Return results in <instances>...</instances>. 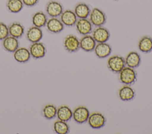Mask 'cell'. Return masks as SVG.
Returning a JSON list of instances; mask_svg holds the SVG:
<instances>
[{
    "label": "cell",
    "mask_w": 152,
    "mask_h": 134,
    "mask_svg": "<svg viewBox=\"0 0 152 134\" xmlns=\"http://www.w3.org/2000/svg\"><path fill=\"white\" fill-rule=\"evenodd\" d=\"M137 76V72L134 68L125 66L119 73V80L125 85H131L136 81Z\"/></svg>",
    "instance_id": "6da1fadb"
},
{
    "label": "cell",
    "mask_w": 152,
    "mask_h": 134,
    "mask_svg": "<svg viewBox=\"0 0 152 134\" xmlns=\"http://www.w3.org/2000/svg\"><path fill=\"white\" fill-rule=\"evenodd\" d=\"M108 68L115 73H119L126 66L125 58L119 55L110 57L107 61Z\"/></svg>",
    "instance_id": "7a4b0ae2"
},
{
    "label": "cell",
    "mask_w": 152,
    "mask_h": 134,
    "mask_svg": "<svg viewBox=\"0 0 152 134\" xmlns=\"http://www.w3.org/2000/svg\"><path fill=\"white\" fill-rule=\"evenodd\" d=\"M88 17L92 25L95 27L103 26L107 19L105 13L97 8H94L91 10Z\"/></svg>",
    "instance_id": "3957f363"
},
{
    "label": "cell",
    "mask_w": 152,
    "mask_h": 134,
    "mask_svg": "<svg viewBox=\"0 0 152 134\" xmlns=\"http://www.w3.org/2000/svg\"><path fill=\"white\" fill-rule=\"evenodd\" d=\"M64 47L69 53L77 52L80 48V40L75 35L69 34L64 40Z\"/></svg>",
    "instance_id": "277c9868"
},
{
    "label": "cell",
    "mask_w": 152,
    "mask_h": 134,
    "mask_svg": "<svg viewBox=\"0 0 152 134\" xmlns=\"http://www.w3.org/2000/svg\"><path fill=\"white\" fill-rule=\"evenodd\" d=\"M87 122L91 128L93 129H99L104 126L106 119L102 113L100 112H94L90 114Z\"/></svg>",
    "instance_id": "5b68a950"
},
{
    "label": "cell",
    "mask_w": 152,
    "mask_h": 134,
    "mask_svg": "<svg viewBox=\"0 0 152 134\" xmlns=\"http://www.w3.org/2000/svg\"><path fill=\"white\" fill-rule=\"evenodd\" d=\"M90 116L88 109L83 106L76 107L72 112V118L77 123H83L87 121Z\"/></svg>",
    "instance_id": "8992f818"
},
{
    "label": "cell",
    "mask_w": 152,
    "mask_h": 134,
    "mask_svg": "<svg viewBox=\"0 0 152 134\" xmlns=\"http://www.w3.org/2000/svg\"><path fill=\"white\" fill-rule=\"evenodd\" d=\"M75 25L77 32L82 35L90 34L93 31V25L87 18H78Z\"/></svg>",
    "instance_id": "52a82bcc"
},
{
    "label": "cell",
    "mask_w": 152,
    "mask_h": 134,
    "mask_svg": "<svg viewBox=\"0 0 152 134\" xmlns=\"http://www.w3.org/2000/svg\"><path fill=\"white\" fill-rule=\"evenodd\" d=\"M92 37L96 43H106L110 37V32L105 27L103 26L96 27L92 31Z\"/></svg>",
    "instance_id": "ba28073f"
},
{
    "label": "cell",
    "mask_w": 152,
    "mask_h": 134,
    "mask_svg": "<svg viewBox=\"0 0 152 134\" xmlns=\"http://www.w3.org/2000/svg\"><path fill=\"white\" fill-rule=\"evenodd\" d=\"M62 4L56 1H50L46 6V11L50 17H58L63 12Z\"/></svg>",
    "instance_id": "9c48e42d"
},
{
    "label": "cell",
    "mask_w": 152,
    "mask_h": 134,
    "mask_svg": "<svg viewBox=\"0 0 152 134\" xmlns=\"http://www.w3.org/2000/svg\"><path fill=\"white\" fill-rule=\"evenodd\" d=\"M29 51L31 56L35 59H39L43 57L46 52L45 45L40 42L32 43L29 47Z\"/></svg>",
    "instance_id": "30bf717a"
},
{
    "label": "cell",
    "mask_w": 152,
    "mask_h": 134,
    "mask_svg": "<svg viewBox=\"0 0 152 134\" xmlns=\"http://www.w3.org/2000/svg\"><path fill=\"white\" fill-rule=\"evenodd\" d=\"M77 18L74 11L71 9L63 11L60 15V20L64 25L67 27L74 26L78 19Z\"/></svg>",
    "instance_id": "8fae6325"
},
{
    "label": "cell",
    "mask_w": 152,
    "mask_h": 134,
    "mask_svg": "<svg viewBox=\"0 0 152 134\" xmlns=\"http://www.w3.org/2000/svg\"><path fill=\"white\" fill-rule=\"evenodd\" d=\"M96 42L90 34L83 35L80 40V47L83 51L90 52L94 50Z\"/></svg>",
    "instance_id": "7c38bea8"
},
{
    "label": "cell",
    "mask_w": 152,
    "mask_h": 134,
    "mask_svg": "<svg viewBox=\"0 0 152 134\" xmlns=\"http://www.w3.org/2000/svg\"><path fill=\"white\" fill-rule=\"evenodd\" d=\"M47 30L52 33H59L64 28V25L57 17H51L48 19L46 24Z\"/></svg>",
    "instance_id": "4fadbf2b"
},
{
    "label": "cell",
    "mask_w": 152,
    "mask_h": 134,
    "mask_svg": "<svg viewBox=\"0 0 152 134\" xmlns=\"http://www.w3.org/2000/svg\"><path fill=\"white\" fill-rule=\"evenodd\" d=\"M96 55L100 58H104L108 57L112 53L110 45L106 43H97L94 49Z\"/></svg>",
    "instance_id": "5bb4252c"
},
{
    "label": "cell",
    "mask_w": 152,
    "mask_h": 134,
    "mask_svg": "<svg viewBox=\"0 0 152 134\" xmlns=\"http://www.w3.org/2000/svg\"><path fill=\"white\" fill-rule=\"evenodd\" d=\"M26 37L31 43L40 41L43 37V32L41 28L34 25L30 27L27 31Z\"/></svg>",
    "instance_id": "9a60e30c"
},
{
    "label": "cell",
    "mask_w": 152,
    "mask_h": 134,
    "mask_svg": "<svg viewBox=\"0 0 152 134\" xmlns=\"http://www.w3.org/2000/svg\"><path fill=\"white\" fill-rule=\"evenodd\" d=\"M118 96L122 101H129L134 98L135 92L129 85H125L119 89Z\"/></svg>",
    "instance_id": "2e32d148"
},
{
    "label": "cell",
    "mask_w": 152,
    "mask_h": 134,
    "mask_svg": "<svg viewBox=\"0 0 152 134\" xmlns=\"http://www.w3.org/2000/svg\"><path fill=\"white\" fill-rule=\"evenodd\" d=\"M4 48L8 52H14L19 47L18 38L8 35L2 40Z\"/></svg>",
    "instance_id": "e0dca14e"
},
{
    "label": "cell",
    "mask_w": 152,
    "mask_h": 134,
    "mask_svg": "<svg viewBox=\"0 0 152 134\" xmlns=\"http://www.w3.org/2000/svg\"><path fill=\"white\" fill-rule=\"evenodd\" d=\"M126 66L132 68L138 67L141 63V57L136 51L129 52L125 58Z\"/></svg>",
    "instance_id": "ac0fdd59"
},
{
    "label": "cell",
    "mask_w": 152,
    "mask_h": 134,
    "mask_svg": "<svg viewBox=\"0 0 152 134\" xmlns=\"http://www.w3.org/2000/svg\"><path fill=\"white\" fill-rule=\"evenodd\" d=\"M74 11L77 18H87L89 17L91 9L88 5L84 2H80L75 5Z\"/></svg>",
    "instance_id": "d6986e66"
},
{
    "label": "cell",
    "mask_w": 152,
    "mask_h": 134,
    "mask_svg": "<svg viewBox=\"0 0 152 134\" xmlns=\"http://www.w3.org/2000/svg\"><path fill=\"white\" fill-rule=\"evenodd\" d=\"M30 56L31 55L29 50L26 47L18 48L14 52V58L19 63H26L28 61Z\"/></svg>",
    "instance_id": "ffe728a7"
},
{
    "label": "cell",
    "mask_w": 152,
    "mask_h": 134,
    "mask_svg": "<svg viewBox=\"0 0 152 134\" xmlns=\"http://www.w3.org/2000/svg\"><path fill=\"white\" fill-rule=\"evenodd\" d=\"M56 116L59 120L68 122L72 117V111L66 105H62L57 109Z\"/></svg>",
    "instance_id": "44dd1931"
},
{
    "label": "cell",
    "mask_w": 152,
    "mask_h": 134,
    "mask_svg": "<svg viewBox=\"0 0 152 134\" xmlns=\"http://www.w3.org/2000/svg\"><path fill=\"white\" fill-rule=\"evenodd\" d=\"M9 35L15 38H21L24 32V27L20 22H14L8 26Z\"/></svg>",
    "instance_id": "7402d4cb"
},
{
    "label": "cell",
    "mask_w": 152,
    "mask_h": 134,
    "mask_svg": "<svg viewBox=\"0 0 152 134\" xmlns=\"http://www.w3.org/2000/svg\"><path fill=\"white\" fill-rule=\"evenodd\" d=\"M138 49L142 53H148L152 51V38L150 36H143L138 41Z\"/></svg>",
    "instance_id": "603a6c76"
},
{
    "label": "cell",
    "mask_w": 152,
    "mask_h": 134,
    "mask_svg": "<svg viewBox=\"0 0 152 134\" xmlns=\"http://www.w3.org/2000/svg\"><path fill=\"white\" fill-rule=\"evenodd\" d=\"M31 21L34 26L42 28L46 26L48 18L44 12L42 11H38L33 14Z\"/></svg>",
    "instance_id": "cb8c5ba5"
},
{
    "label": "cell",
    "mask_w": 152,
    "mask_h": 134,
    "mask_svg": "<svg viewBox=\"0 0 152 134\" xmlns=\"http://www.w3.org/2000/svg\"><path fill=\"white\" fill-rule=\"evenodd\" d=\"M22 0H8L7 2V8L12 13H18L23 8Z\"/></svg>",
    "instance_id": "d4e9b609"
},
{
    "label": "cell",
    "mask_w": 152,
    "mask_h": 134,
    "mask_svg": "<svg viewBox=\"0 0 152 134\" xmlns=\"http://www.w3.org/2000/svg\"><path fill=\"white\" fill-rule=\"evenodd\" d=\"M53 129L58 134H66L69 132V127L66 122L59 119L54 122Z\"/></svg>",
    "instance_id": "484cf974"
},
{
    "label": "cell",
    "mask_w": 152,
    "mask_h": 134,
    "mask_svg": "<svg viewBox=\"0 0 152 134\" xmlns=\"http://www.w3.org/2000/svg\"><path fill=\"white\" fill-rule=\"evenodd\" d=\"M57 109L56 106L52 104H46L42 110L43 116L47 119H52L56 116Z\"/></svg>",
    "instance_id": "4316f807"
},
{
    "label": "cell",
    "mask_w": 152,
    "mask_h": 134,
    "mask_svg": "<svg viewBox=\"0 0 152 134\" xmlns=\"http://www.w3.org/2000/svg\"><path fill=\"white\" fill-rule=\"evenodd\" d=\"M9 35L8 27L4 22H0V40H3Z\"/></svg>",
    "instance_id": "83f0119b"
},
{
    "label": "cell",
    "mask_w": 152,
    "mask_h": 134,
    "mask_svg": "<svg viewBox=\"0 0 152 134\" xmlns=\"http://www.w3.org/2000/svg\"><path fill=\"white\" fill-rule=\"evenodd\" d=\"M24 5L27 6H33L37 4L39 0H22Z\"/></svg>",
    "instance_id": "f1b7e54d"
},
{
    "label": "cell",
    "mask_w": 152,
    "mask_h": 134,
    "mask_svg": "<svg viewBox=\"0 0 152 134\" xmlns=\"http://www.w3.org/2000/svg\"><path fill=\"white\" fill-rule=\"evenodd\" d=\"M114 1H118V0H114Z\"/></svg>",
    "instance_id": "f546056e"
}]
</instances>
